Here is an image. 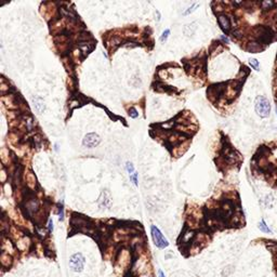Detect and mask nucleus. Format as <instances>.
Returning <instances> with one entry per match:
<instances>
[{
  "label": "nucleus",
  "instance_id": "obj_1",
  "mask_svg": "<svg viewBox=\"0 0 277 277\" xmlns=\"http://www.w3.org/2000/svg\"><path fill=\"white\" fill-rule=\"evenodd\" d=\"M254 108H256V113L259 115L260 117L265 118L268 117L270 112H271V104L266 98L260 96L256 98L254 102Z\"/></svg>",
  "mask_w": 277,
  "mask_h": 277
},
{
  "label": "nucleus",
  "instance_id": "obj_2",
  "mask_svg": "<svg viewBox=\"0 0 277 277\" xmlns=\"http://www.w3.org/2000/svg\"><path fill=\"white\" fill-rule=\"evenodd\" d=\"M151 234H152L153 241H154V244L158 249H165V248H167L169 246V241L162 235L160 229H158L156 225L151 226Z\"/></svg>",
  "mask_w": 277,
  "mask_h": 277
},
{
  "label": "nucleus",
  "instance_id": "obj_3",
  "mask_svg": "<svg viewBox=\"0 0 277 277\" xmlns=\"http://www.w3.org/2000/svg\"><path fill=\"white\" fill-rule=\"evenodd\" d=\"M84 262H86V259L81 253H75L69 258V267L76 273H80L84 271Z\"/></svg>",
  "mask_w": 277,
  "mask_h": 277
},
{
  "label": "nucleus",
  "instance_id": "obj_4",
  "mask_svg": "<svg viewBox=\"0 0 277 277\" xmlns=\"http://www.w3.org/2000/svg\"><path fill=\"white\" fill-rule=\"evenodd\" d=\"M100 142H101V139L94 132L86 134L84 137L82 139V145L84 147H87V148H93V147L98 146L100 144Z\"/></svg>",
  "mask_w": 277,
  "mask_h": 277
},
{
  "label": "nucleus",
  "instance_id": "obj_5",
  "mask_svg": "<svg viewBox=\"0 0 277 277\" xmlns=\"http://www.w3.org/2000/svg\"><path fill=\"white\" fill-rule=\"evenodd\" d=\"M33 104H34V108H35V110H36L37 113L41 114L45 112L46 104H45V101H43L41 98H39V96L33 98Z\"/></svg>",
  "mask_w": 277,
  "mask_h": 277
},
{
  "label": "nucleus",
  "instance_id": "obj_6",
  "mask_svg": "<svg viewBox=\"0 0 277 277\" xmlns=\"http://www.w3.org/2000/svg\"><path fill=\"white\" fill-rule=\"evenodd\" d=\"M217 21H219V24H220L221 28L224 30V32H227V30L231 28V22H229V18L225 16V15H220L217 18Z\"/></svg>",
  "mask_w": 277,
  "mask_h": 277
},
{
  "label": "nucleus",
  "instance_id": "obj_7",
  "mask_svg": "<svg viewBox=\"0 0 277 277\" xmlns=\"http://www.w3.org/2000/svg\"><path fill=\"white\" fill-rule=\"evenodd\" d=\"M262 50H263V47L260 45L259 42H256V41L249 42L247 46V51H249L251 53H259V52H261Z\"/></svg>",
  "mask_w": 277,
  "mask_h": 277
},
{
  "label": "nucleus",
  "instance_id": "obj_8",
  "mask_svg": "<svg viewBox=\"0 0 277 277\" xmlns=\"http://www.w3.org/2000/svg\"><path fill=\"white\" fill-rule=\"evenodd\" d=\"M109 203H110V197L108 195V193L107 192H103L101 194V197H100V201H98L100 206L101 207H107L109 205Z\"/></svg>",
  "mask_w": 277,
  "mask_h": 277
},
{
  "label": "nucleus",
  "instance_id": "obj_9",
  "mask_svg": "<svg viewBox=\"0 0 277 277\" xmlns=\"http://www.w3.org/2000/svg\"><path fill=\"white\" fill-rule=\"evenodd\" d=\"M199 7V3H193L191 7H188L187 9L185 10L184 12H183V15H188L191 14V13H193L195 10H196V8H198Z\"/></svg>",
  "mask_w": 277,
  "mask_h": 277
},
{
  "label": "nucleus",
  "instance_id": "obj_10",
  "mask_svg": "<svg viewBox=\"0 0 277 277\" xmlns=\"http://www.w3.org/2000/svg\"><path fill=\"white\" fill-rule=\"evenodd\" d=\"M259 229L262 231V232H264V233H267V234H270L271 233V229H268L267 227V225H266V223H265V221L264 220H262L261 222L259 223Z\"/></svg>",
  "mask_w": 277,
  "mask_h": 277
},
{
  "label": "nucleus",
  "instance_id": "obj_11",
  "mask_svg": "<svg viewBox=\"0 0 277 277\" xmlns=\"http://www.w3.org/2000/svg\"><path fill=\"white\" fill-rule=\"evenodd\" d=\"M196 25V23H192V24H188V25H186L185 26V28L184 29H190V34H188V36H191V35H193L194 33H195V30H196V28H197V26H195Z\"/></svg>",
  "mask_w": 277,
  "mask_h": 277
},
{
  "label": "nucleus",
  "instance_id": "obj_12",
  "mask_svg": "<svg viewBox=\"0 0 277 277\" xmlns=\"http://www.w3.org/2000/svg\"><path fill=\"white\" fill-rule=\"evenodd\" d=\"M169 35H170V29H169V28L165 29L164 32H162V34H161V36H160V41L161 42L166 41V40L168 39V37H169Z\"/></svg>",
  "mask_w": 277,
  "mask_h": 277
},
{
  "label": "nucleus",
  "instance_id": "obj_13",
  "mask_svg": "<svg viewBox=\"0 0 277 277\" xmlns=\"http://www.w3.org/2000/svg\"><path fill=\"white\" fill-rule=\"evenodd\" d=\"M126 170H127V172L129 173V176H131V174H133L135 171H134V167H133V165L131 164V162H127L126 164Z\"/></svg>",
  "mask_w": 277,
  "mask_h": 277
},
{
  "label": "nucleus",
  "instance_id": "obj_14",
  "mask_svg": "<svg viewBox=\"0 0 277 277\" xmlns=\"http://www.w3.org/2000/svg\"><path fill=\"white\" fill-rule=\"evenodd\" d=\"M249 63H250V65L252 66L256 71H259L260 69V64H259V62H258V60H256V59H250V60H249Z\"/></svg>",
  "mask_w": 277,
  "mask_h": 277
},
{
  "label": "nucleus",
  "instance_id": "obj_15",
  "mask_svg": "<svg viewBox=\"0 0 277 277\" xmlns=\"http://www.w3.org/2000/svg\"><path fill=\"white\" fill-rule=\"evenodd\" d=\"M261 6H262L263 9L267 10L274 6V2H273V1H263V2L261 3Z\"/></svg>",
  "mask_w": 277,
  "mask_h": 277
},
{
  "label": "nucleus",
  "instance_id": "obj_16",
  "mask_svg": "<svg viewBox=\"0 0 277 277\" xmlns=\"http://www.w3.org/2000/svg\"><path fill=\"white\" fill-rule=\"evenodd\" d=\"M129 116L131 117V118H137V117L139 116V113H137V110L135 109V108L131 107L129 109Z\"/></svg>",
  "mask_w": 277,
  "mask_h": 277
},
{
  "label": "nucleus",
  "instance_id": "obj_17",
  "mask_svg": "<svg viewBox=\"0 0 277 277\" xmlns=\"http://www.w3.org/2000/svg\"><path fill=\"white\" fill-rule=\"evenodd\" d=\"M137 176H139V173H137V172H134L133 174H131V176H130V180L133 182V184L135 185V186H137V185H139V183H137Z\"/></svg>",
  "mask_w": 277,
  "mask_h": 277
},
{
  "label": "nucleus",
  "instance_id": "obj_18",
  "mask_svg": "<svg viewBox=\"0 0 277 277\" xmlns=\"http://www.w3.org/2000/svg\"><path fill=\"white\" fill-rule=\"evenodd\" d=\"M59 220L63 221L64 220V209H63V206L60 207V215H59Z\"/></svg>",
  "mask_w": 277,
  "mask_h": 277
},
{
  "label": "nucleus",
  "instance_id": "obj_19",
  "mask_svg": "<svg viewBox=\"0 0 277 277\" xmlns=\"http://www.w3.org/2000/svg\"><path fill=\"white\" fill-rule=\"evenodd\" d=\"M48 227H49V231H50V232H52V231H53V222H52V220H49Z\"/></svg>",
  "mask_w": 277,
  "mask_h": 277
},
{
  "label": "nucleus",
  "instance_id": "obj_20",
  "mask_svg": "<svg viewBox=\"0 0 277 277\" xmlns=\"http://www.w3.org/2000/svg\"><path fill=\"white\" fill-rule=\"evenodd\" d=\"M158 277H166L165 276V273L162 272V270H160V268L158 270Z\"/></svg>",
  "mask_w": 277,
  "mask_h": 277
},
{
  "label": "nucleus",
  "instance_id": "obj_21",
  "mask_svg": "<svg viewBox=\"0 0 277 277\" xmlns=\"http://www.w3.org/2000/svg\"><path fill=\"white\" fill-rule=\"evenodd\" d=\"M155 15H157V18H156V20H157V21H160V13H159V11H158V10H156Z\"/></svg>",
  "mask_w": 277,
  "mask_h": 277
},
{
  "label": "nucleus",
  "instance_id": "obj_22",
  "mask_svg": "<svg viewBox=\"0 0 277 277\" xmlns=\"http://www.w3.org/2000/svg\"><path fill=\"white\" fill-rule=\"evenodd\" d=\"M221 39H222L223 41H225V42H226V43H229V39H227L225 36H221Z\"/></svg>",
  "mask_w": 277,
  "mask_h": 277
},
{
  "label": "nucleus",
  "instance_id": "obj_23",
  "mask_svg": "<svg viewBox=\"0 0 277 277\" xmlns=\"http://www.w3.org/2000/svg\"><path fill=\"white\" fill-rule=\"evenodd\" d=\"M276 114H277V109H276Z\"/></svg>",
  "mask_w": 277,
  "mask_h": 277
}]
</instances>
